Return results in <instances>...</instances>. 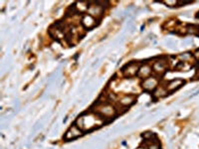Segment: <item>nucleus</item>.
<instances>
[{"mask_svg": "<svg viewBox=\"0 0 199 149\" xmlns=\"http://www.w3.org/2000/svg\"><path fill=\"white\" fill-rule=\"evenodd\" d=\"M182 83H183V81H182V79H174V81H170V83L167 85V87H166V91H175V89H178Z\"/></svg>", "mask_w": 199, "mask_h": 149, "instance_id": "7", "label": "nucleus"}, {"mask_svg": "<svg viewBox=\"0 0 199 149\" xmlns=\"http://www.w3.org/2000/svg\"><path fill=\"white\" fill-rule=\"evenodd\" d=\"M138 65L137 64H130L126 67V69L124 70V75L128 77H133L137 72H138Z\"/></svg>", "mask_w": 199, "mask_h": 149, "instance_id": "6", "label": "nucleus"}, {"mask_svg": "<svg viewBox=\"0 0 199 149\" xmlns=\"http://www.w3.org/2000/svg\"><path fill=\"white\" fill-rule=\"evenodd\" d=\"M82 23L86 28H92L96 25V19L91 15H85L82 19Z\"/></svg>", "mask_w": 199, "mask_h": 149, "instance_id": "5", "label": "nucleus"}, {"mask_svg": "<svg viewBox=\"0 0 199 149\" xmlns=\"http://www.w3.org/2000/svg\"><path fill=\"white\" fill-rule=\"evenodd\" d=\"M148 148L149 149H159V146H158V144H157V143H152Z\"/></svg>", "mask_w": 199, "mask_h": 149, "instance_id": "12", "label": "nucleus"}, {"mask_svg": "<svg viewBox=\"0 0 199 149\" xmlns=\"http://www.w3.org/2000/svg\"><path fill=\"white\" fill-rule=\"evenodd\" d=\"M138 149H141V148H138Z\"/></svg>", "mask_w": 199, "mask_h": 149, "instance_id": "14", "label": "nucleus"}, {"mask_svg": "<svg viewBox=\"0 0 199 149\" xmlns=\"http://www.w3.org/2000/svg\"><path fill=\"white\" fill-rule=\"evenodd\" d=\"M150 73H151V68L149 66H147V65H144V66L141 67V68L138 70V75H140V77H148Z\"/></svg>", "mask_w": 199, "mask_h": 149, "instance_id": "9", "label": "nucleus"}, {"mask_svg": "<svg viewBox=\"0 0 199 149\" xmlns=\"http://www.w3.org/2000/svg\"><path fill=\"white\" fill-rule=\"evenodd\" d=\"M133 101H134V99H133L132 97H130V95H128V97H122L120 103V105H124V107H128V105H130L133 103Z\"/></svg>", "mask_w": 199, "mask_h": 149, "instance_id": "10", "label": "nucleus"}, {"mask_svg": "<svg viewBox=\"0 0 199 149\" xmlns=\"http://www.w3.org/2000/svg\"><path fill=\"white\" fill-rule=\"evenodd\" d=\"M81 134H82L81 129H79L78 126L74 125L70 128V130L67 132L65 137H66V139H73V138H76V137H78V136H80Z\"/></svg>", "mask_w": 199, "mask_h": 149, "instance_id": "4", "label": "nucleus"}, {"mask_svg": "<svg viewBox=\"0 0 199 149\" xmlns=\"http://www.w3.org/2000/svg\"><path fill=\"white\" fill-rule=\"evenodd\" d=\"M194 55H195V57H196V58H199V51H196V52H195V54H194Z\"/></svg>", "mask_w": 199, "mask_h": 149, "instance_id": "13", "label": "nucleus"}, {"mask_svg": "<svg viewBox=\"0 0 199 149\" xmlns=\"http://www.w3.org/2000/svg\"><path fill=\"white\" fill-rule=\"evenodd\" d=\"M179 58L181 59V60H183V62H187L188 60L191 59V55H190L189 53H185V54H183V55H180Z\"/></svg>", "mask_w": 199, "mask_h": 149, "instance_id": "11", "label": "nucleus"}, {"mask_svg": "<svg viewBox=\"0 0 199 149\" xmlns=\"http://www.w3.org/2000/svg\"><path fill=\"white\" fill-rule=\"evenodd\" d=\"M157 85V79L154 77H146L142 83V87L145 91H152Z\"/></svg>", "mask_w": 199, "mask_h": 149, "instance_id": "1", "label": "nucleus"}, {"mask_svg": "<svg viewBox=\"0 0 199 149\" xmlns=\"http://www.w3.org/2000/svg\"><path fill=\"white\" fill-rule=\"evenodd\" d=\"M88 12H89V15H91L92 17H100L102 13V7L99 5H92L88 8Z\"/></svg>", "mask_w": 199, "mask_h": 149, "instance_id": "3", "label": "nucleus"}, {"mask_svg": "<svg viewBox=\"0 0 199 149\" xmlns=\"http://www.w3.org/2000/svg\"><path fill=\"white\" fill-rule=\"evenodd\" d=\"M153 70H154L156 73H158V74H162V73H164L165 70H166V64L164 62H162V61H160V62H156L154 65H153Z\"/></svg>", "mask_w": 199, "mask_h": 149, "instance_id": "8", "label": "nucleus"}, {"mask_svg": "<svg viewBox=\"0 0 199 149\" xmlns=\"http://www.w3.org/2000/svg\"><path fill=\"white\" fill-rule=\"evenodd\" d=\"M98 111H99L102 116H106V117H112V116L116 114V111H114V107L108 105L100 107Z\"/></svg>", "mask_w": 199, "mask_h": 149, "instance_id": "2", "label": "nucleus"}]
</instances>
